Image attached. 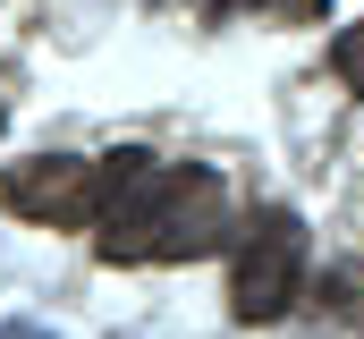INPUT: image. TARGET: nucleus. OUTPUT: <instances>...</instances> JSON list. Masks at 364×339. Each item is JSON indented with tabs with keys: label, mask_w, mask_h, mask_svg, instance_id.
<instances>
[{
	"label": "nucleus",
	"mask_w": 364,
	"mask_h": 339,
	"mask_svg": "<svg viewBox=\"0 0 364 339\" xmlns=\"http://www.w3.org/2000/svg\"><path fill=\"white\" fill-rule=\"evenodd\" d=\"M305 288V221L296 212H255L246 238H237V263H229V314L237 323H272L296 306Z\"/></svg>",
	"instance_id": "2"
},
{
	"label": "nucleus",
	"mask_w": 364,
	"mask_h": 339,
	"mask_svg": "<svg viewBox=\"0 0 364 339\" xmlns=\"http://www.w3.org/2000/svg\"><path fill=\"white\" fill-rule=\"evenodd\" d=\"M331 68H339V85H348V93H364V17L331 43Z\"/></svg>",
	"instance_id": "4"
},
{
	"label": "nucleus",
	"mask_w": 364,
	"mask_h": 339,
	"mask_svg": "<svg viewBox=\"0 0 364 339\" xmlns=\"http://www.w3.org/2000/svg\"><path fill=\"white\" fill-rule=\"evenodd\" d=\"M102 254L110 263H186L229 238V195L212 170H178L153 153L102 162Z\"/></svg>",
	"instance_id": "1"
},
{
	"label": "nucleus",
	"mask_w": 364,
	"mask_h": 339,
	"mask_svg": "<svg viewBox=\"0 0 364 339\" xmlns=\"http://www.w3.org/2000/svg\"><path fill=\"white\" fill-rule=\"evenodd\" d=\"M0 339H43V331H34V323H9V331H0Z\"/></svg>",
	"instance_id": "6"
},
{
	"label": "nucleus",
	"mask_w": 364,
	"mask_h": 339,
	"mask_svg": "<svg viewBox=\"0 0 364 339\" xmlns=\"http://www.w3.org/2000/svg\"><path fill=\"white\" fill-rule=\"evenodd\" d=\"M246 9H272V17H288V26H314L331 0H246Z\"/></svg>",
	"instance_id": "5"
},
{
	"label": "nucleus",
	"mask_w": 364,
	"mask_h": 339,
	"mask_svg": "<svg viewBox=\"0 0 364 339\" xmlns=\"http://www.w3.org/2000/svg\"><path fill=\"white\" fill-rule=\"evenodd\" d=\"M0 204L17 221H43V229H93L102 221V162H77V153L9 162L0 170Z\"/></svg>",
	"instance_id": "3"
}]
</instances>
